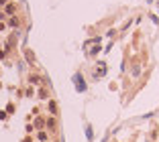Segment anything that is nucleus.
Wrapping results in <instances>:
<instances>
[{
  "label": "nucleus",
  "mask_w": 159,
  "mask_h": 142,
  "mask_svg": "<svg viewBox=\"0 0 159 142\" xmlns=\"http://www.w3.org/2000/svg\"><path fill=\"white\" fill-rule=\"evenodd\" d=\"M47 128H49V130H55V120H53V118H49V120H47Z\"/></svg>",
  "instance_id": "f257e3e1"
},
{
  "label": "nucleus",
  "mask_w": 159,
  "mask_h": 142,
  "mask_svg": "<svg viewBox=\"0 0 159 142\" xmlns=\"http://www.w3.org/2000/svg\"><path fill=\"white\" fill-rule=\"evenodd\" d=\"M35 124H37V128H41L45 122H43V118H37V120H35Z\"/></svg>",
  "instance_id": "f03ea898"
},
{
  "label": "nucleus",
  "mask_w": 159,
  "mask_h": 142,
  "mask_svg": "<svg viewBox=\"0 0 159 142\" xmlns=\"http://www.w3.org/2000/svg\"><path fill=\"white\" fill-rule=\"evenodd\" d=\"M6 12H10V14H12V12H14V4H8V6H6Z\"/></svg>",
  "instance_id": "7ed1b4c3"
},
{
  "label": "nucleus",
  "mask_w": 159,
  "mask_h": 142,
  "mask_svg": "<svg viewBox=\"0 0 159 142\" xmlns=\"http://www.w3.org/2000/svg\"><path fill=\"white\" fill-rule=\"evenodd\" d=\"M49 110H51V112H53V114H55V112H57V106H55V104H53V102H51V104H49Z\"/></svg>",
  "instance_id": "20e7f679"
}]
</instances>
